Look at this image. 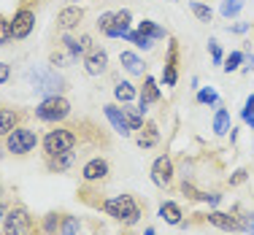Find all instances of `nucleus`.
I'll use <instances>...</instances> for the list:
<instances>
[{
  "instance_id": "nucleus-26",
  "label": "nucleus",
  "mask_w": 254,
  "mask_h": 235,
  "mask_svg": "<svg viewBox=\"0 0 254 235\" xmlns=\"http://www.w3.org/2000/svg\"><path fill=\"white\" fill-rule=\"evenodd\" d=\"M244 59H246V54H241V52H233V54H230V57L225 59V65H222V68H225L227 73H233V70H238V65L244 62Z\"/></svg>"
},
{
  "instance_id": "nucleus-29",
  "label": "nucleus",
  "mask_w": 254,
  "mask_h": 235,
  "mask_svg": "<svg viewBox=\"0 0 254 235\" xmlns=\"http://www.w3.org/2000/svg\"><path fill=\"white\" fill-rule=\"evenodd\" d=\"M190 8H192V14H195L200 22H211V8H208V5H203V3H192Z\"/></svg>"
},
{
  "instance_id": "nucleus-30",
  "label": "nucleus",
  "mask_w": 254,
  "mask_h": 235,
  "mask_svg": "<svg viewBox=\"0 0 254 235\" xmlns=\"http://www.w3.org/2000/svg\"><path fill=\"white\" fill-rule=\"evenodd\" d=\"M11 38H14V35H11V22H5L3 16H0V46H5Z\"/></svg>"
},
{
  "instance_id": "nucleus-40",
  "label": "nucleus",
  "mask_w": 254,
  "mask_h": 235,
  "mask_svg": "<svg viewBox=\"0 0 254 235\" xmlns=\"http://www.w3.org/2000/svg\"><path fill=\"white\" fill-rule=\"evenodd\" d=\"M246 103H252V106H254V95H252V98H249V100H246Z\"/></svg>"
},
{
  "instance_id": "nucleus-13",
  "label": "nucleus",
  "mask_w": 254,
  "mask_h": 235,
  "mask_svg": "<svg viewBox=\"0 0 254 235\" xmlns=\"http://www.w3.org/2000/svg\"><path fill=\"white\" fill-rule=\"evenodd\" d=\"M130 11L127 8H122V11H117V14H114V22H111V27H108V33L106 35H111V38H119V35H122L125 38V33H127V27H130Z\"/></svg>"
},
{
  "instance_id": "nucleus-12",
  "label": "nucleus",
  "mask_w": 254,
  "mask_h": 235,
  "mask_svg": "<svg viewBox=\"0 0 254 235\" xmlns=\"http://www.w3.org/2000/svg\"><path fill=\"white\" fill-rule=\"evenodd\" d=\"M106 117H108V122L114 124V130H117L119 135H130V124H127V117H125L122 108H117L114 103H108L106 106Z\"/></svg>"
},
{
  "instance_id": "nucleus-3",
  "label": "nucleus",
  "mask_w": 254,
  "mask_h": 235,
  "mask_svg": "<svg viewBox=\"0 0 254 235\" xmlns=\"http://www.w3.org/2000/svg\"><path fill=\"white\" fill-rule=\"evenodd\" d=\"M35 143H38V135L30 127H14L5 135V146L11 154H27L35 149Z\"/></svg>"
},
{
  "instance_id": "nucleus-17",
  "label": "nucleus",
  "mask_w": 254,
  "mask_h": 235,
  "mask_svg": "<svg viewBox=\"0 0 254 235\" xmlns=\"http://www.w3.org/2000/svg\"><path fill=\"white\" fill-rule=\"evenodd\" d=\"M70 165H73V152H65V154H54V157H49V171H54V173L68 171Z\"/></svg>"
},
{
  "instance_id": "nucleus-31",
  "label": "nucleus",
  "mask_w": 254,
  "mask_h": 235,
  "mask_svg": "<svg viewBox=\"0 0 254 235\" xmlns=\"http://www.w3.org/2000/svg\"><path fill=\"white\" fill-rule=\"evenodd\" d=\"M197 100H200V103H216V92L214 89H200V92H197Z\"/></svg>"
},
{
  "instance_id": "nucleus-24",
  "label": "nucleus",
  "mask_w": 254,
  "mask_h": 235,
  "mask_svg": "<svg viewBox=\"0 0 254 235\" xmlns=\"http://www.w3.org/2000/svg\"><path fill=\"white\" fill-rule=\"evenodd\" d=\"M78 233V216H63L60 235H76Z\"/></svg>"
},
{
  "instance_id": "nucleus-6",
  "label": "nucleus",
  "mask_w": 254,
  "mask_h": 235,
  "mask_svg": "<svg viewBox=\"0 0 254 235\" xmlns=\"http://www.w3.org/2000/svg\"><path fill=\"white\" fill-rule=\"evenodd\" d=\"M33 27H35V14L27 8L16 11L14 19H11V35H14V38H27V35L33 33Z\"/></svg>"
},
{
  "instance_id": "nucleus-36",
  "label": "nucleus",
  "mask_w": 254,
  "mask_h": 235,
  "mask_svg": "<svg viewBox=\"0 0 254 235\" xmlns=\"http://www.w3.org/2000/svg\"><path fill=\"white\" fill-rule=\"evenodd\" d=\"M244 119L254 127V106H252V103H246V108H244Z\"/></svg>"
},
{
  "instance_id": "nucleus-11",
  "label": "nucleus",
  "mask_w": 254,
  "mask_h": 235,
  "mask_svg": "<svg viewBox=\"0 0 254 235\" xmlns=\"http://www.w3.org/2000/svg\"><path fill=\"white\" fill-rule=\"evenodd\" d=\"M84 19V11L78 8V5H68V8H63L57 14V25L63 27V30H73L78 27V22Z\"/></svg>"
},
{
  "instance_id": "nucleus-32",
  "label": "nucleus",
  "mask_w": 254,
  "mask_h": 235,
  "mask_svg": "<svg viewBox=\"0 0 254 235\" xmlns=\"http://www.w3.org/2000/svg\"><path fill=\"white\" fill-rule=\"evenodd\" d=\"M208 49H211V57H214V62L219 65V62H222V49H219V44H216V41H208Z\"/></svg>"
},
{
  "instance_id": "nucleus-28",
  "label": "nucleus",
  "mask_w": 254,
  "mask_h": 235,
  "mask_svg": "<svg viewBox=\"0 0 254 235\" xmlns=\"http://www.w3.org/2000/svg\"><path fill=\"white\" fill-rule=\"evenodd\" d=\"M176 78H179L176 62H165V70H162V81H165V87H173V84H176Z\"/></svg>"
},
{
  "instance_id": "nucleus-35",
  "label": "nucleus",
  "mask_w": 254,
  "mask_h": 235,
  "mask_svg": "<svg viewBox=\"0 0 254 235\" xmlns=\"http://www.w3.org/2000/svg\"><path fill=\"white\" fill-rule=\"evenodd\" d=\"M241 219H244L246 233H252V235H254V214H246V216H241Z\"/></svg>"
},
{
  "instance_id": "nucleus-15",
  "label": "nucleus",
  "mask_w": 254,
  "mask_h": 235,
  "mask_svg": "<svg viewBox=\"0 0 254 235\" xmlns=\"http://www.w3.org/2000/svg\"><path fill=\"white\" fill-rule=\"evenodd\" d=\"M157 141H160V130H157V124H143L141 127V132L135 135V143L141 149H152V146H157Z\"/></svg>"
},
{
  "instance_id": "nucleus-14",
  "label": "nucleus",
  "mask_w": 254,
  "mask_h": 235,
  "mask_svg": "<svg viewBox=\"0 0 254 235\" xmlns=\"http://www.w3.org/2000/svg\"><path fill=\"white\" fill-rule=\"evenodd\" d=\"M157 100H160V87H157V81L152 76H146L143 78V89H141V111H146V106L149 103H157Z\"/></svg>"
},
{
  "instance_id": "nucleus-39",
  "label": "nucleus",
  "mask_w": 254,
  "mask_h": 235,
  "mask_svg": "<svg viewBox=\"0 0 254 235\" xmlns=\"http://www.w3.org/2000/svg\"><path fill=\"white\" fill-rule=\"evenodd\" d=\"M143 235H157V233L152 230V227H146V233H143Z\"/></svg>"
},
{
  "instance_id": "nucleus-19",
  "label": "nucleus",
  "mask_w": 254,
  "mask_h": 235,
  "mask_svg": "<svg viewBox=\"0 0 254 235\" xmlns=\"http://www.w3.org/2000/svg\"><path fill=\"white\" fill-rule=\"evenodd\" d=\"M16 114L14 111H8V108H0V135H8L11 130L16 127Z\"/></svg>"
},
{
  "instance_id": "nucleus-10",
  "label": "nucleus",
  "mask_w": 254,
  "mask_h": 235,
  "mask_svg": "<svg viewBox=\"0 0 254 235\" xmlns=\"http://www.w3.org/2000/svg\"><path fill=\"white\" fill-rule=\"evenodd\" d=\"M81 176H84V181H100V178L108 176V162L100 160V157H95V160H89L87 165L81 168Z\"/></svg>"
},
{
  "instance_id": "nucleus-2",
  "label": "nucleus",
  "mask_w": 254,
  "mask_h": 235,
  "mask_svg": "<svg viewBox=\"0 0 254 235\" xmlns=\"http://www.w3.org/2000/svg\"><path fill=\"white\" fill-rule=\"evenodd\" d=\"M76 141H78V138H76V132L70 130V127H57V130L46 132V138H44V152L49 154V157L73 152Z\"/></svg>"
},
{
  "instance_id": "nucleus-5",
  "label": "nucleus",
  "mask_w": 254,
  "mask_h": 235,
  "mask_svg": "<svg viewBox=\"0 0 254 235\" xmlns=\"http://www.w3.org/2000/svg\"><path fill=\"white\" fill-rule=\"evenodd\" d=\"M33 219H30V214L25 208H11L8 214H5V225H3V233L5 235H33Z\"/></svg>"
},
{
  "instance_id": "nucleus-34",
  "label": "nucleus",
  "mask_w": 254,
  "mask_h": 235,
  "mask_svg": "<svg viewBox=\"0 0 254 235\" xmlns=\"http://www.w3.org/2000/svg\"><path fill=\"white\" fill-rule=\"evenodd\" d=\"M238 8H241V3H238V0H233V3H225V5H222V14H225V16L238 14Z\"/></svg>"
},
{
  "instance_id": "nucleus-38",
  "label": "nucleus",
  "mask_w": 254,
  "mask_h": 235,
  "mask_svg": "<svg viewBox=\"0 0 254 235\" xmlns=\"http://www.w3.org/2000/svg\"><path fill=\"white\" fill-rule=\"evenodd\" d=\"M8 76H11L8 65H5V62H0V84H5V81H8Z\"/></svg>"
},
{
  "instance_id": "nucleus-7",
  "label": "nucleus",
  "mask_w": 254,
  "mask_h": 235,
  "mask_svg": "<svg viewBox=\"0 0 254 235\" xmlns=\"http://www.w3.org/2000/svg\"><path fill=\"white\" fill-rule=\"evenodd\" d=\"M208 222L211 225H216L219 230H227V233H246L244 227V219L235 214H222V211H211L208 214Z\"/></svg>"
},
{
  "instance_id": "nucleus-8",
  "label": "nucleus",
  "mask_w": 254,
  "mask_h": 235,
  "mask_svg": "<svg viewBox=\"0 0 254 235\" xmlns=\"http://www.w3.org/2000/svg\"><path fill=\"white\" fill-rule=\"evenodd\" d=\"M152 181L157 186H168L173 181V162H171V157H157L154 160V165H152Z\"/></svg>"
},
{
  "instance_id": "nucleus-22",
  "label": "nucleus",
  "mask_w": 254,
  "mask_h": 235,
  "mask_svg": "<svg viewBox=\"0 0 254 235\" xmlns=\"http://www.w3.org/2000/svg\"><path fill=\"white\" fill-rule=\"evenodd\" d=\"M230 130V114L225 111V108H219L214 117V132L216 135H225V132Z\"/></svg>"
},
{
  "instance_id": "nucleus-23",
  "label": "nucleus",
  "mask_w": 254,
  "mask_h": 235,
  "mask_svg": "<svg viewBox=\"0 0 254 235\" xmlns=\"http://www.w3.org/2000/svg\"><path fill=\"white\" fill-rule=\"evenodd\" d=\"M125 117H127L130 130H141V127H143V111H141V108H127Z\"/></svg>"
},
{
  "instance_id": "nucleus-20",
  "label": "nucleus",
  "mask_w": 254,
  "mask_h": 235,
  "mask_svg": "<svg viewBox=\"0 0 254 235\" xmlns=\"http://www.w3.org/2000/svg\"><path fill=\"white\" fill-rule=\"evenodd\" d=\"M138 33H143V35H149V38H165V30H162L160 25H154V22H149V19H143V22H138Z\"/></svg>"
},
{
  "instance_id": "nucleus-33",
  "label": "nucleus",
  "mask_w": 254,
  "mask_h": 235,
  "mask_svg": "<svg viewBox=\"0 0 254 235\" xmlns=\"http://www.w3.org/2000/svg\"><path fill=\"white\" fill-rule=\"evenodd\" d=\"M111 22H114V14H103L100 19H98V27L103 30V33H108V27H111Z\"/></svg>"
},
{
  "instance_id": "nucleus-18",
  "label": "nucleus",
  "mask_w": 254,
  "mask_h": 235,
  "mask_svg": "<svg viewBox=\"0 0 254 235\" xmlns=\"http://www.w3.org/2000/svg\"><path fill=\"white\" fill-rule=\"evenodd\" d=\"M160 216L168 222V225H181V208L176 206V203H162Z\"/></svg>"
},
{
  "instance_id": "nucleus-4",
  "label": "nucleus",
  "mask_w": 254,
  "mask_h": 235,
  "mask_svg": "<svg viewBox=\"0 0 254 235\" xmlns=\"http://www.w3.org/2000/svg\"><path fill=\"white\" fill-rule=\"evenodd\" d=\"M35 114L44 122H60V119H65L70 114V103L65 98H60V95H52V98H46L44 103L35 108Z\"/></svg>"
},
{
  "instance_id": "nucleus-27",
  "label": "nucleus",
  "mask_w": 254,
  "mask_h": 235,
  "mask_svg": "<svg viewBox=\"0 0 254 235\" xmlns=\"http://www.w3.org/2000/svg\"><path fill=\"white\" fill-rule=\"evenodd\" d=\"M60 225H63V219H60L57 214H49V216H46V222H44L46 235H57L60 233Z\"/></svg>"
},
{
  "instance_id": "nucleus-37",
  "label": "nucleus",
  "mask_w": 254,
  "mask_h": 235,
  "mask_svg": "<svg viewBox=\"0 0 254 235\" xmlns=\"http://www.w3.org/2000/svg\"><path fill=\"white\" fill-rule=\"evenodd\" d=\"M246 181V171H235V176L230 178V184L233 186H238V184H244Z\"/></svg>"
},
{
  "instance_id": "nucleus-25",
  "label": "nucleus",
  "mask_w": 254,
  "mask_h": 235,
  "mask_svg": "<svg viewBox=\"0 0 254 235\" xmlns=\"http://www.w3.org/2000/svg\"><path fill=\"white\" fill-rule=\"evenodd\" d=\"M125 38L132 41L135 46H141V49H149V46H152V41H154V38H149V35H143V33H130V30L125 33Z\"/></svg>"
},
{
  "instance_id": "nucleus-1",
  "label": "nucleus",
  "mask_w": 254,
  "mask_h": 235,
  "mask_svg": "<svg viewBox=\"0 0 254 235\" xmlns=\"http://www.w3.org/2000/svg\"><path fill=\"white\" fill-rule=\"evenodd\" d=\"M103 211H106L108 216H114L117 222H122V225H135V222L141 219V206H138V200L132 195L111 197V200L103 203Z\"/></svg>"
},
{
  "instance_id": "nucleus-21",
  "label": "nucleus",
  "mask_w": 254,
  "mask_h": 235,
  "mask_svg": "<svg viewBox=\"0 0 254 235\" xmlns=\"http://www.w3.org/2000/svg\"><path fill=\"white\" fill-rule=\"evenodd\" d=\"M114 95H117V100H122V103H130V100L135 98V87H132L130 81H119L117 87H114Z\"/></svg>"
},
{
  "instance_id": "nucleus-16",
  "label": "nucleus",
  "mask_w": 254,
  "mask_h": 235,
  "mask_svg": "<svg viewBox=\"0 0 254 235\" xmlns=\"http://www.w3.org/2000/svg\"><path fill=\"white\" fill-rule=\"evenodd\" d=\"M119 59H122L125 70H127V73H132V76H143V70H146L143 59L138 57V54H132V52H122V54H119Z\"/></svg>"
},
{
  "instance_id": "nucleus-9",
  "label": "nucleus",
  "mask_w": 254,
  "mask_h": 235,
  "mask_svg": "<svg viewBox=\"0 0 254 235\" xmlns=\"http://www.w3.org/2000/svg\"><path fill=\"white\" fill-rule=\"evenodd\" d=\"M106 65H108V54L103 49H92L84 57V70H87L89 76H100L103 70H106Z\"/></svg>"
}]
</instances>
